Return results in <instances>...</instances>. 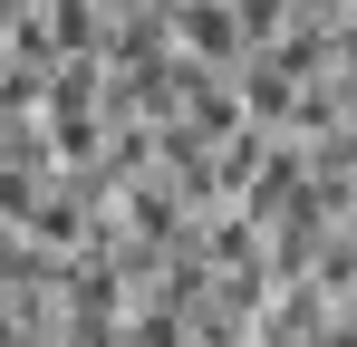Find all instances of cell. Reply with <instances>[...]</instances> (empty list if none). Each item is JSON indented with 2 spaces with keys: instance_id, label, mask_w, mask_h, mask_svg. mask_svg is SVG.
Masks as SVG:
<instances>
[{
  "instance_id": "obj_1",
  "label": "cell",
  "mask_w": 357,
  "mask_h": 347,
  "mask_svg": "<svg viewBox=\"0 0 357 347\" xmlns=\"http://www.w3.org/2000/svg\"><path fill=\"white\" fill-rule=\"evenodd\" d=\"M97 10H107V20H126V10H155V0H97Z\"/></svg>"
}]
</instances>
